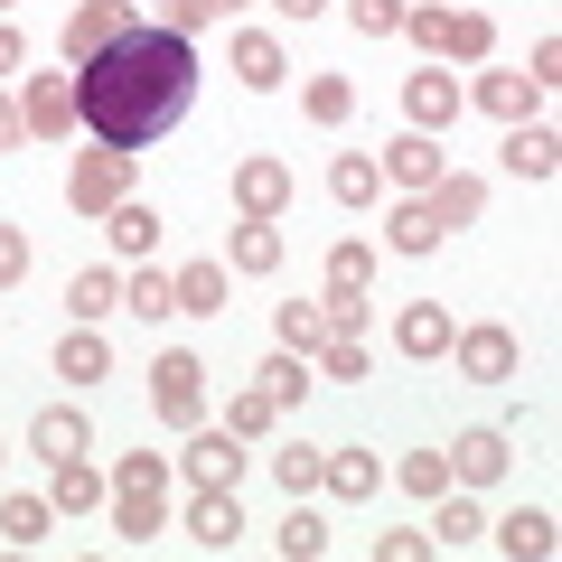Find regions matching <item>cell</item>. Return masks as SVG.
I'll use <instances>...</instances> for the list:
<instances>
[{"instance_id":"6da1fadb","label":"cell","mask_w":562,"mask_h":562,"mask_svg":"<svg viewBox=\"0 0 562 562\" xmlns=\"http://www.w3.org/2000/svg\"><path fill=\"white\" fill-rule=\"evenodd\" d=\"M76 94H85V132L103 140V150H150V140H169L188 122V103H198V38H179V29L140 20L132 38H113L103 57L76 66Z\"/></svg>"},{"instance_id":"7a4b0ae2","label":"cell","mask_w":562,"mask_h":562,"mask_svg":"<svg viewBox=\"0 0 562 562\" xmlns=\"http://www.w3.org/2000/svg\"><path fill=\"white\" fill-rule=\"evenodd\" d=\"M132 198V150H103V140H85L76 169H66V206L76 216H103V206Z\"/></svg>"},{"instance_id":"3957f363","label":"cell","mask_w":562,"mask_h":562,"mask_svg":"<svg viewBox=\"0 0 562 562\" xmlns=\"http://www.w3.org/2000/svg\"><path fill=\"white\" fill-rule=\"evenodd\" d=\"M150 413L188 431V422L206 413V357H188V347H160V357H150Z\"/></svg>"},{"instance_id":"277c9868","label":"cell","mask_w":562,"mask_h":562,"mask_svg":"<svg viewBox=\"0 0 562 562\" xmlns=\"http://www.w3.org/2000/svg\"><path fill=\"white\" fill-rule=\"evenodd\" d=\"M188 487H235L244 469H254V441H235L225 422H188V450H179Z\"/></svg>"},{"instance_id":"5b68a950","label":"cell","mask_w":562,"mask_h":562,"mask_svg":"<svg viewBox=\"0 0 562 562\" xmlns=\"http://www.w3.org/2000/svg\"><path fill=\"white\" fill-rule=\"evenodd\" d=\"M450 357H460L469 384H516L525 347H516V328H506V319H479V328H450Z\"/></svg>"},{"instance_id":"8992f818","label":"cell","mask_w":562,"mask_h":562,"mask_svg":"<svg viewBox=\"0 0 562 562\" xmlns=\"http://www.w3.org/2000/svg\"><path fill=\"white\" fill-rule=\"evenodd\" d=\"M132 29H140V10H132V0H76V20H66V38H57L66 76H76L85 57H103L113 38H132Z\"/></svg>"},{"instance_id":"52a82bcc","label":"cell","mask_w":562,"mask_h":562,"mask_svg":"<svg viewBox=\"0 0 562 562\" xmlns=\"http://www.w3.org/2000/svg\"><path fill=\"white\" fill-rule=\"evenodd\" d=\"M20 113H29V140H76V122H85V94H76V76H29Z\"/></svg>"},{"instance_id":"ba28073f","label":"cell","mask_w":562,"mask_h":562,"mask_svg":"<svg viewBox=\"0 0 562 562\" xmlns=\"http://www.w3.org/2000/svg\"><path fill=\"white\" fill-rule=\"evenodd\" d=\"M469 103H479V113H497V122H535L543 113V85L525 76V66H487L479 85H460Z\"/></svg>"},{"instance_id":"9c48e42d","label":"cell","mask_w":562,"mask_h":562,"mask_svg":"<svg viewBox=\"0 0 562 562\" xmlns=\"http://www.w3.org/2000/svg\"><path fill=\"white\" fill-rule=\"evenodd\" d=\"M460 76H441V66H422V76H403V122H413V132H450V122H460Z\"/></svg>"},{"instance_id":"30bf717a","label":"cell","mask_w":562,"mask_h":562,"mask_svg":"<svg viewBox=\"0 0 562 562\" xmlns=\"http://www.w3.org/2000/svg\"><path fill=\"white\" fill-rule=\"evenodd\" d=\"M384 188H403V198H422V188H431V179H441V140H431V132H403V140H384Z\"/></svg>"},{"instance_id":"8fae6325","label":"cell","mask_w":562,"mask_h":562,"mask_svg":"<svg viewBox=\"0 0 562 562\" xmlns=\"http://www.w3.org/2000/svg\"><path fill=\"white\" fill-rule=\"evenodd\" d=\"M422 206H431V225H441V235H460V225H479V216H487V179H469V169H441V179L422 188Z\"/></svg>"},{"instance_id":"7c38bea8","label":"cell","mask_w":562,"mask_h":562,"mask_svg":"<svg viewBox=\"0 0 562 562\" xmlns=\"http://www.w3.org/2000/svg\"><path fill=\"white\" fill-rule=\"evenodd\" d=\"M506 460H516V450H506V431H460V441H450V487H497L506 479Z\"/></svg>"},{"instance_id":"4fadbf2b","label":"cell","mask_w":562,"mask_h":562,"mask_svg":"<svg viewBox=\"0 0 562 562\" xmlns=\"http://www.w3.org/2000/svg\"><path fill=\"white\" fill-rule=\"evenodd\" d=\"M281 206H291V169H281L272 150L235 160V216H281Z\"/></svg>"},{"instance_id":"5bb4252c","label":"cell","mask_w":562,"mask_h":562,"mask_svg":"<svg viewBox=\"0 0 562 562\" xmlns=\"http://www.w3.org/2000/svg\"><path fill=\"white\" fill-rule=\"evenodd\" d=\"M394 347H403L413 366L450 357V310H441V301H403V310H394Z\"/></svg>"},{"instance_id":"9a60e30c","label":"cell","mask_w":562,"mask_h":562,"mask_svg":"<svg viewBox=\"0 0 562 562\" xmlns=\"http://www.w3.org/2000/svg\"><path fill=\"white\" fill-rule=\"evenodd\" d=\"M225 66H235V85H254V94H272V85L291 76V57H281V38H272V29H235Z\"/></svg>"},{"instance_id":"2e32d148","label":"cell","mask_w":562,"mask_h":562,"mask_svg":"<svg viewBox=\"0 0 562 562\" xmlns=\"http://www.w3.org/2000/svg\"><path fill=\"white\" fill-rule=\"evenodd\" d=\"M47 469H57V479H47V506H57V516H94V506L113 497V479H103L85 450H76V460H47Z\"/></svg>"},{"instance_id":"e0dca14e","label":"cell","mask_w":562,"mask_h":562,"mask_svg":"<svg viewBox=\"0 0 562 562\" xmlns=\"http://www.w3.org/2000/svg\"><path fill=\"white\" fill-rule=\"evenodd\" d=\"M562 169V140H553V122H506V179H553Z\"/></svg>"},{"instance_id":"ac0fdd59","label":"cell","mask_w":562,"mask_h":562,"mask_svg":"<svg viewBox=\"0 0 562 562\" xmlns=\"http://www.w3.org/2000/svg\"><path fill=\"white\" fill-rule=\"evenodd\" d=\"M103 244H113L122 262H150V244H160V206H150V198L103 206Z\"/></svg>"},{"instance_id":"d6986e66","label":"cell","mask_w":562,"mask_h":562,"mask_svg":"<svg viewBox=\"0 0 562 562\" xmlns=\"http://www.w3.org/2000/svg\"><path fill=\"white\" fill-rule=\"evenodd\" d=\"M188 535H198L206 553H235V535H244L235 487H198V497H188Z\"/></svg>"},{"instance_id":"ffe728a7","label":"cell","mask_w":562,"mask_h":562,"mask_svg":"<svg viewBox=\"0 0 562 562\" xmlns=\"http://www.w3.org/2000/svg\"><path fill=\"white\" fill-rule=\"evenodd\" d=\"M122 310H132L140 328H160V319H179V281H169L160 262H132V272H122Z\"/></svg>"},{"instance_id":"44dd1931","label":"cell","mask_w":562,"mask_h":562,"mask_svg":"<svg viewBox=\"0 0 562 562\" xmlns=\"http://www.w3.org/2000/svg\"><path fill=\"white\" fill-rule=\"evenodd\" d=\"M319 487H328L338 506H366V497L384 487V460H375V450H328V460H319Z\"/></svg>"},{"instance_id":"7402d4cb","label":"cell","mask_w":562,"mask_h":562,"mask_svg":"<svg viewBox=\"0 0 562 562\" xmlns=\"http://www.w3.org/2000/svg\"><path fill=\"white\" fill-rule=\"evenodd\" d=\"M57 375H66V384H103V375H113V347H103L94 319H66V338H57Z\"/></svg>"},{"instance_id":"603a6c76","label":"cell","mask_w":562,"mask_h":562,"mask_svg":"<svg viewBox=\"0 0 562 562\" xmlns=\"http://www.w3.org/2000/svg\"><path fill=\"white\" fill-rule=\"evenodd\" d=\"M487 535H497V553H516V562H553V516L543 506H516V516H487Z\"/></svg>"},{"instance_id":"cb8c5ba5","label":"cell","mask_w":562,"mask_h":562,"mask_svg":"<svg viewBox=\"0 0 562 562\" xmlns=\"http://www.w3.org/2000/svg\"><path fill=\"white\" fill-rule=\"evenodd\" d=\"M29 450H38V460H76V450H94V422H85L76 403H47V413L29 422Z\"/></svg>"},{"instance_id":"d4e9b609","label":"cell","mask_w":562,"mask_h":562,"mask_svg":"<svg viewBox=\"0 0 562 562\" xmlns=\"http://www.w3.org/2000/svg\"><path fill=\"white\" fill-rule=\"evenodd\" d=\"M431 506H441V516H431V553H460V543H479V535H487V506L469 497V487H441Z\"/></svg>"},{"instance_id":"484cf974","label":"cell","mask_w":562,"mask_h":562,"mask_svg":"<svg viewBox=\"0 0 562 562\" xmlns=\"http://www.w3.org/2000/svg\"><path fill=\"white\" fill-rule=\"evenodd\" d=\"M225 262H235V272H281V216H244L235 235H225Z\"/></svg>"},{"instance_id":"4316f807","label":"cell","mask_w":562,"mask_h":562,"mask_svg":"<svg viewBox=\"0 0 562 562\" xmlns=\"http://www.w3.org/2000/svg\"><path fill=\"white\" fill-rule=\"evenodd\" d=\"M254 375H262V394H272V413H301V403H310V357H301V347H272Z\"/></svg>"},{"instance_id":"83f0119b","label":"cell","mask_w":562,"mask_h":562,"mask_svg":"<svg viewBox=\"0 0 562 562\" xmlns=\"http://www.w3.org/2000/svg\"><path fill=\"white\" fill-rule=\"evenodd\" d=\"M160 525H169V497H160V487H113V535H122V543H150Z\"/></svg>"},{"instance_id":"f1b7e54d","label":"cell","mask_w":562,"mask_h":562,"mask_svg":"<svg viewBox=\"0 0 562 562\" xmlns=\"http://www.w3.org/2000/svg\"><path fill=\"white\" fill-rule=\"evenodd\" d=\"M328 198H338V206H357V216H366V206L384 198V169L366 160V150H338V160H328Z\"/></svg>"},{"instance_id":"f546056e","label":"cell","mask_w":562,"mask_h":562,"mask_svg":"<svg viewBox=\"0 0 562 562\" xmlns=\"http://www.w3.org/2000/svg\"><path fill=\"white\" fill-rule=\"evenodd\" d=\"M384 244H394V254H441L431 206H422V198H394V206H384Z\"/></svg>"},{"instance_id":"4dcf8cb0","label":"cell","mask_w":562,"mask_h":562,"mask_svg":"<svg viewBox=\"0 0 562 562\" xmlns=\"http://www.w3.org/2000/svg\"><path fill=\"white\" fill-rule=\"evenodd\" d=\"M179 281V319H225V262H188Z\"/></svg>"},{"instance_id":"1f68e13d","label":"cell","mask_w":562,"mask_h":562,"mask_svg":"<svg viewBox=\"0 0 562 562\" xmlns=\"http://www.w3.org/2000/svg\"><path fill=\"white\" fill-rule=\"evenodd\" d=\"M47 525H57V506L47 497H0V543H20V553H38Z\"/></svg>"},{"instance_id":"d6a6232c","label":"cell","mask_w":562,"mask_h":562,"mask_svg":"<svg viewBox=\"0 0 562 562\" xmlns=\"http://www.w3.org/2000/svg\"><path fill=\"white\" fill-rule=\"evenodd\" d=\"M487 47H497V20H487V10H450V29H441V57L487 66Z\"/></svg>"},{"instance_id":"836d02e7","label":"cell","mask_w":562,"mask_h":562,"mask_svg":"<svg viewBox=\"0 0 562 562\" xmlns=\"http://www.w3.org/2000/svg\"><path fill=\"white\" fill-rule=\"evenodd\" d=\"M328 291H375V244H366V235L328 244Z\"/></svg>"},{"instance_id":"e575fe53","label":"cell","mask_w":562,"mask_h":562,"mask_svg":"<svg viewBox=\"0 0 562 562\" xmlns=\"http://www.w3.org/2000/svg\"><path fill=\"white\" fill-rule=\"evenodd\" d=\"M310 375L357 384V375H375V347H366V338H319V347H310Z\"/></svg>"},{"instance_id":"d590c367","label":"cell","mask_w":562,"mask_h":562,"mask_svg":"<svg viewBox=\"0 0 562 562\" xmlns=\"http://www.w3.org/2000/svg\"><path fill=\"white\" fill-rule=\"evenodd\" d=\"M301 113L319 122V132H338V122L357 113V85H347V76H310V85H301Z\"/></svg>"},{"instance_id":"8d00e7d4","label":"cell","mask_w":562,"mask_h":562,"mask_svg":"<svg viewBox=\"0 0 562 562\" xmlns=\"http://www.w3.org/2000/svg\"><path fill=\"white\" fill-rule=\"evenodd\" d=\"M328 553V525L310 516V497H291V516H281V562H319Z\"/></svg>"},{"instance_id":"74e56055","label":"cell","mask_w":562,"mask_h":562,"mask_svg":"<svg viewBox=\"0 0 562 562\" xmlns=\"http://www.w3.org/2000/svg\"><path fill=\"white\" fill-rule=\"evenodd\" d=\"M66 310H76V319L122 310V272H103V262H94V272H76V281H66Z\"/></svg>"},{"instance_id":"f35d334b","label":"cell","mask_w":562,"mask_h":562,"mask_svg":"<svg viewBox=\"0 0 562 562\" xmlns=\"http://www.w3.org/2000/svg\"><path fill=\"white\" fill-rule=\"evenodd\" d=\"M272 338H281V347H301V357H310V347L328 338V319H319V301H281V310H272Z\"/></svg>"},{"instance_id":"ab89813d","label":"cell","mask_w":562,"mask_h":562,"mask_svg":"<svg viewBox=\"0 0 562 562\" xmlns=\"http://www.w3.org/2000/svg\"><path fill=\"white\" fill-rule=\"evenodd\" d=\"M272 422H281V413H272V394H262V384H244V394L225 403V431H235V441H262Z\"/></svg>"},{"instance_id":"60d3db41","label":"cell","mask_w":562,"mask_h":562,"mask_svg":"<svg viewBox=\"0 0 562 562\" xmlns=\"http://www.w3.org/2000/svg\"><path fill=\"white\" fill-rule=\"evenodd\" d=\"M403 10L413 0H347V29L357 38H403Z\"/></svg>"},{"instance_id":"b9f144b4","label":"cell","mask_w":562,"mask_h":562,"mask_svg":"<svg viewBox=\"0 0 562 562\" xmlns=\"http://www.w3.org/2000/svg\"><path fill=\"white\" fill-rule=\"evenodd\" d=\"M319 460H328V450H301V441H291V450H272L281 497H310V487H319Z\"/></svg>"},{"instance_id":"7bdbcfd3","label":"cell","mask_w":562,"mask_h":562,"mask_svg":"<svg viewBox=\"0 0 562 562\" xmlns=\"http://www.w3.org/2000/svg\"><path fill=\"white\" fill-rule=\"evenodd\" d=\"M319 319H328V338H366L375 301H366V291H328V301H319Z\"/></svg>"},{"instance_id":"ee69618b","label":"cell","mask_w":562,"mask_h":562,"mask_svg":"<svg viewBox=\"0 0 562 562\" xmlns=\"http://www.w3.org/2000/svg\"><path fill=\"white\" fill-rule=\"evenodd\" d=\"M394 479L413 487V497H441V487H450V450H413V460H403Z\"/></svg>"},{"instance_id":"f6af8a7d","label":"cell","mask_w":562,"mask_h":562,"mask_svg":"<svg viewBox=\"0 0 562 562\" xmlns=\"http://www.w3.org/2000/svg\"><path fill=\"white\" fill-rule=\"evenodd\" d=\"M113 487H160V497H169V460H160V450H122V460H113Z\"/></svg>"},{"instance_id":"bcb514c9","label":"cell","mask_w":562,"mask_h":562,"mask_svg":"<svg viewBox=\"0 0 562 562\" xmlns=\"http://www.w3.org/2000/svg\"><path fill=\"white\" fill-rule=\"evenodd\" d=\"M431 553V525H384L375 535V562H422Z\"/></svg>"},{"instance_id":"7dc6e473","label":"cell","mask_w":562,"mask_h":562,"mask_svg":"<svg viewBox=\"0 0 562 562\" xmlns=\"http://www.w3.org/2000/svg\"><path fill=\"white\" fill-rule=\"evenodd\" d=\"M160 29H179V38H206V29H216V0H169Z\"/></svg>"},{"instance_id":"c3c4849f","label":"cell","mask_w":562,"mask_h":562,"mask_svg":"<svg viewBox=\"0 0 562 562\" xmlns=\"http://www.w3.org/2000/svg\"><path fill=\"white\" fill-rule=\"evenodd\" d=\"M525 76H535L543 94H553V85H562V38H535V57H525Z\"/></svg>"},{"instance_id":"681fc988","label":"cell","mask_w":562,"mask_h":562,"mask_svg":"<svg viewBox=\"0 0 562 562\" xmlns=\"http://www.w3.org/2000/svg\"><path fill=\"white\" fill-rule=\"evenodd\" d=\"M20 272H29V235H20V225H0V291H10Z\"/></svg>"},{"instance_id":"f907efd6","label":"cell","mask_w":562,"mask_h":562,"mask_svg":"<svg viewBox=\"0 0 562 562\" xmlns=\"http://www.w3.org/2000/svg\"><path fill=\"white\" fill-rule=\"evenodd\" d=\"M20 66H29V29H20V20H0V85L20 76Z\"/></svg>"},{"instance_id":"816d5d0a","label":"cell","mask_w":562,"mask_h":562,"mask_svg":"<svg viewBox=\"0 0 562 562\" xmlns=\"http://www.w3.org/2000/svg\"><path fill=\"white\" fill-rule=\"evenodd\" d=\"M20 140H29V113H20L10 94H0V150H20Z\"/></svg>"},{"instance_id":"f5cc1de1","label":"cell","mask_w":562,"mask_h":562,"mask_svg":"<svg viewBox=\"0 0 562 562\" xmlns=\"http://www.w3.org/2000/svg\"><path fill=\"white\" fill-rule=\"evenodd\" d=\"M272 10H281V20H301V29H310V20L328 10V0H272Z\"/></svg>"},{"instance_id":"db71d44e","label":"cell","mask_w":562,"mask_h":562,"mask_svg":"<svg viewBox=\"0 0 562 562\" xmlns=\"http://www.w3.org/2000/svg\"><path fill=\"white\" fill-rule=\"evenodd\" d=\"M235 10H244V0H216V20H235Z\"/></svg>"},{"instance_id":"11a10c76","label":"cell","mask_w":562,"mask_h":562,"mask_svg":"<svg viewBox=\"0 0 562 562\" xmlns=\"http://www.w3.org/2000/svg\"><path fill=\"white\" fill-rule=\"evenodd\" d=\"M0 20H10V0H0Z\"/></svg>"}]
</instances>
